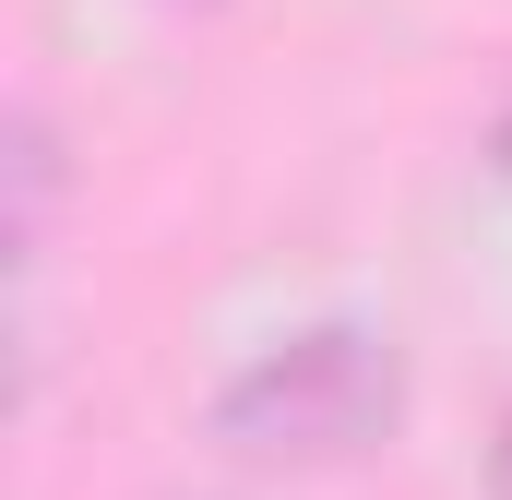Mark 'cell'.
I'll return each mask as SVG.
<instances>
[{"mask_svg": "<svg viewBox=\"0 0 512 500\" xmlns=\"http://www.w3.org/2000/svg\"><path fill=\"white\" fill-rule=\"evenodd\" d=\"M405 417V358L382 322H298L215 381V441L251 465H358Z\"/></svg>", "mask_w": 512, "mask_h": 500, "instance_id": "1", "label": "cell"}, {"mask_svg": "<svg viewBox=\"0 0 512 500\" xmlns=\"http://www.w3.org/2000/svg\"><path fill=\"white\" fill-rule=\"evenodd\" d=\"M0 143H12V274H36L48 262V203H60V131H48L36 96H12Z\"/></svg>", "mask_w": 512, "mask_h": 500, "instance_id": "2", "label": "cell"}, {"mask_svg": "<svg viewBox=\"0 0 512 500\" xmlns=\"http://www.w3.org/2000/svg\"><path fill=\"white\" fill-rule=\"evenodd\" d=\"M489 500H512V417H501V441H489Z\"/></svg>", "mask_w": 512, "mask_h": 500, "instance_id": "3", "label": "cell"}, {"mask_svg": "<svg viewBox=\"0 0 512 500\" xmlns=\"http://www.w3.org/2000/svg\"><path fill=\"white\" fill-rule=\"evenodd\" d=\"M489 143H501V167H512V108H501V131H489Z\"/></svg>", "mask_w": 512, "mask_h": 500, "instance_id": "4", "label": "cell"}]
</instances>
